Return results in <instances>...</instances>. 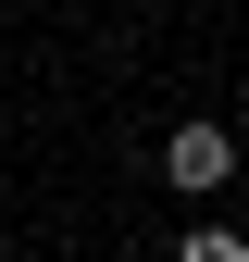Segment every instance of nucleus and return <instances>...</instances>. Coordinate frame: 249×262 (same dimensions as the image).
Masks as SVG:
<instances>
[{"label": "nucleus", "mask_w": 249, "mask_h": 262, "mask_svg": "<svg viewBox=\"0 0 249 262\" xmlns=\"http://www.w3.org/2000/svg\"><path fill=\"white\" fill-rule=\"evenodd\" d=\"M225 175H237V138H225V125H175V138H162V187H175V200H212Z\"/></svg>", "instance_id": "obj_1"}, {"label": "nucleus", "mask_w": 249, "mask_h": 262, "mask_svg": "<svg viewBox=\"0 0 249 262\" xmlns=\"http://www.w3.org/2000/svg\"><path fill=\"white\" fill-rule=\"evenodd\" d=\"M175 262H249V237H237V225H187Z\"/></svg>", "instance_id": "obj_2"}]
</instances>
